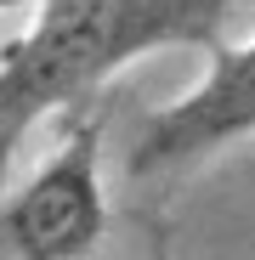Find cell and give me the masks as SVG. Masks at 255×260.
Listing matches in <instances>:
<instances>
[{"label":"cell","mask_w":255,"mask_h":260,"mask_svg":"<svg viewBox=\"0 0 255 260\" xmlns=\"http://www.w3.org/2000/svg\"><path fill=\"white\" fill-rule=\"evenodd\" d=\"M255 136V34L244 46L210 51V74L193 85L182 102L159 108L131 142V170L153 176V170H176L193 158H210L216 147Z\"/></svg>","instance_id":"3"},{"label":"cell","mask_w":255,"mask_h":260,"mask_svg":"<svg viewBox=\"0 0 255 260\" xmlns=\"http://www.w3.org/2000/svg\"><path fill=\"white\" fill-rule=\"evenodd\" d=\"M102 119L91 102L68 108L57 153L34 170V181L0 209V254L17 260H68L97 249L108 232V204H102Z\"/></svg>","instance_id":"2"},{"label":"cell","mask_w":255,"mask_h":260,"mask_svg":"<svg viewBox=\"0 0 255 260\" xmlns=\"http://www.w3.org/2000/svg\"><path fill=\"white\" fill-rule=\"evenodd\" d=\"M255 0H40L29 34L0 46V181L29 124L97 96L125 62L164 46L216 51Z\"/></svg>","instance_id":"1"},{"label":"cell","mask_w":255,"mask_h":260,"mask_svg":"<svg viewBox=\"0 0 255 260\" xmlns=\"http://www.w3.org/2000/svg\"><path fill=\"white\" fill-rule=\"evenodd\" d=\"M40 0H0V12H34Z\"/></svg>","instance_id":"4"}]
</instances>
